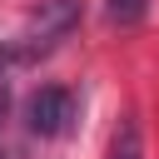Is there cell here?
Segmentation results:
<instances>
[{
  "label": "cell",
  "instance_id": "cell-1",
  "mask_svg": "<svg viewBox=\"0 0 159 159\" xmlns=\"http://www.w3.org/2000/svg\"><path fill=\"white\" fill-rule=\"evenodd\" d=\"M75 20H80V5L75 0H45L35 15H30V30H25V45H15L10 55L15 60H30V55H45V50H55L70 30H75Z\"/></svg>",
  "mask_w": 159,
  "mask_h": 159
},
{
  "label": "cell",
  "instance_id": "cell-2",
  "mask_svg": "<svg viewBox=\"0 0 159 159\" xmlns=\"http://www.w3.org/2000/svg\"><path fill=\"white\" fill-rule=\"evenodd\" d=\"M70 119H75V99H70V89H60V84L35 89L30 104H25V124H30V134H45V139H50V134H65Z\"/></svg>",
  "mask_w": 159,
  "mask_h": 159
},
{
  "label": "cell",
  "instance_id": "cell-3",
  "mask_svg": "<svg viewBox=\"0 0 159 159\" xmlns=\"http://www.w3.org/2000/svg\"><path fill=\"white\" fill-rule=\"evenodd\" d=\"M109 159H144V144H139V124H134V119H124V124L114 129Z\"/></svg>",
  "mask_w": 159,
  "mask_h": 159
},
{
  "label": "cell",
  "instance_id": "cell-4",
  "mask_svg": "<svg viewBox=\"0 0 159 159\" xmlns=\"http://www.w3.org/2000/svg\"><path fill=\"white\" fill-rule=\"evenodd\" d=\"M104 15H109L114 25H139V20L149 15V0H109Z\"/></svg>",
  "mask_w": 159,
  "mask_h": 159
}]
</instances>
